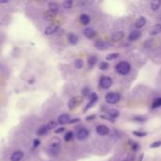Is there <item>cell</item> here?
<instances>
[{"label":"cell","mask_w":161,"mask_h":161,"mask_svg":"<svg viewBox=\"0 0 161 161\" xmlns=\"http://www.w3.org/2000/svg\"><path fill=\"white\" fill-rule=\"evenodd\" d=\"M95 48L98 49V50H107L108 49L109 47V44L108 42L106 41H103V40H98L95 42V44H94Z\"/></svg>","instance_id":"obj_5"},{"label":"cell","mask_w":161,"mask_h":161,"mask_svg":"<svg viewBox=\"0 0 161 161\" xmlns=\"http://www.w3.org/2000/svg\"><path fill=\"white\" fill-rule=\"evenodd\" d=\"M96 61H97V58L95 56H91L89 58V60H88V66H89V69H92L94 67V65L96 64Z\"/></svg>","instance_id":"obj_22"},{"label":"cell","mask_w":161,"mask_h":161,"mask_svg":"<svg viewBox=\"0 0 161 161\" xmlns=\"http://www.w3.org/2000/svg\"><path fill=\"white\" fill-rule=\"evenodd\" d=\"M48 7H49V9L50 10H52V11H54V12H58V3H56V2H50L49 4H48Z\"/></svg>","instance_id":"obj_25"},{"label":"cell","mask_w":161,"mask_h":161,"mask_svg":"<svg viewBox=\"0 0 161 161\" xmlns=\"http://www.w3.org/2000/svg\"><path fill=\"white\" fill-rule=\"evenodd\" d=\"M98 101V96H97V94L96 93H92V95H91V100H90V102L88 103V105H87V107L85 108V111H87L89 108H91L96 102Z\"/></svg>","instance_id":"obj_15"},{"label":"cell","mask_w":161,"mask_h":161,"mask_svg":"<svg viewBox=\"0 0 161 161\" xmlns=\"http://www.w3.org/2000/svg\"><path fill=\"white\" fill-rule=\"evenodd\" d=\"M106 113L109 116V117H111L112 119H116L119 115H120V112H119V110H117V109H113V108H109V109H107V111H106Z\"/></svg>","instance_id":"obj_19"},{"label":"cell","mask_w":161,"mask_h":161,"mask_svg":"<svg viewBox=\"0 0 161 161\" xmlns=\"http://www.w3.org/2000/svg\"><path fill=\"white\" fill-rule=\"evenodd\" d=\"M139 148H140L139 143H138V142H134V143H133V145H132V149H133V151L137 152V151L139 150Z\"/></svg>","instance_id":"obj_38"},{"label":"cell","mask_w":161,"mask_h":161,"mask_svg":"<svg viewBox=\"0 0 161 161\" xmlns=\"http://www.w3.org/2000/svg\"><path fill=\"white\" fill-rule=\"evenodd\" d=\"M108 68H109L108 62H107V61H102V62H100V64H99V69H100L101 71H107V70H108Z\"/></svg>","instance_id":"obj_26"},{"label":"cell","mask_w":161,"mask_h":161,"mask_svg":"<svg viewBox=\"0 0 161 161\" xmlns=\"http://www.w3.org/2000/svg\"><path fill=\"white\" fill-rule=\"evenodd\" d=\"M96 118V116L95 115H90V116H88V117H86V121H93L94 119Z\"/></svg>","instance_id":"obj_41"},{"label":"cell","mask_w":161,"mask_h":161,"mask_svg":"<svg viewBox=\"0 0 161 161\" xmlns=\"http://www.w3.org/2000/svg\"><path fill=\"white\" fill-rule=\"evenodd\" d=\"M50 130V127L48 125H42L41 126L38 130H37V135H40V136H42V135H45L46 133H48V131Z\"/></svg>","instance_id":"obj_20"},{"label":"cell","mask_w":161,"mask_h":161,"mask_svg":"<svg viewBox=\"0 0 161 161\" xmlns=\"http://www.w3.org/2000/svg\"><path fill=\"white\" fill-rule=\"evenodd\" d=\"M48 125H49L50 129H52V128H56V126H57V123L53 121V122H50V123L48 124Z\"/></svg>","instance_id":"obj_39"},{"label":"cell","mask_w":161,"mask_h":161,"mask_svg":"<svg viewBox=\"0 0 161 161\" xmlns=\"http://www.w3.org/2000/svg\"><path fill=\"white\" fill-rule=\"evenodd\" d=\"M121 99V95L117 92H108L106 95V101L108 104H116Z\"/></svg>","instance_id":"obj_3"},{"label":"cell","mask_w":161,"mask_h":161,"mask_svg":"<svg viewBox=\"0 0 161 161\" xmlns=\"http://www.w3.org/2000/svg\"><path fill=\"white\" fill-rule=\"evenodd\" d=\"M161 6V1L160 0H154L151 2V8L153 10H158Z\"/></svg>","instance_id":"obj_24"},{"label":"cell","mask_w":161,"mask_h":161,"mask_svg":"<svg viewBox=\"0 0 161 161\" xmlns=\"http://www.w3.org/2000/svg\"><path fill=\"white\" fill-rule=\"evenodd\" d=\"M33 81H34V80H33V79H31V80H29V81H28V83H29V84H33V83H32Z\"/></svg>","instance_id":"obj_44"},{"label":"cell","mask_w":161,"mask_h":161,"mask_svg":"<svg viewBox=\"0 0 161 161\" xmlns=\"http://www.w3.org/2000/svg\"><path fill=\"white\" fill-rule=\"evenodd\" d=\"M56 15H57L56 12H54V11H52V10L49 9V10H47V11H45V12L43 13V18H44L45 20L52 21L53 19H55Z\"/></svg>","instance_id":"obj_18"},{"label":"cell","mask_w":161,"mask_h":161,"mask_svg":"<svg viewBox=\"0 0 161 161\" xmlns=\"http://www.w3.org/2000/svg\"><path fill=\"white\" fill-rule=\"evenodd\" d=\"M131 71V65L126 61H120L116 65V72L120 75H127Z\"/></svg>","instance_id":"obj_2"},{"label":"cell","mask_w":161,"mask_h":161,"mask_svg":"<svg viewBox=\"0 0 161 161\" xmlns=\"http://www.w3.org/2000/svg\"><path fill=\"white\" fill-rule=\"evenodd\" d=\"M79 122H80V119H79V118H76V119H73V120H71L69 124H75V123H79Z\"/></svg>","instance_id":"obj_42"},{"label":"cell","mask_w":161,"mask_h":161,"mask_svg":"<svg viewBox=\"0 0 161 161\" xmlns=\"http://www.w3.org/2000/svg\"><path fill=\"white\" fill-rule=\"evenodd\" d=\"M72 6H73V1L72 0H66V1L63 2V8H67V9L71 8Z\"/></svg>","instance_id":"obj_32"},{"label":"cell","mask_w":161,"mask_h":161,"mask_svg":"<svg viewBox=\"0 0 161 161\" xmlns=\"http://www.w3.org/2000/svg\"><path fill=\"white\" fill-rule=\"evenodd\" d=\"M90 21H91V19H90V16L88 14H81L80 15V22L82 25H89Z\"/></svg>","instance_id":"obj_23"},{"label":"cell","mask_w":161,"mask_h":161,"mask_svg":"<svg viewBox=\"0 0 161 161\" xmlns=\"http://www.w3.org/2000/svg\"><path fill=\"white\" fill-rule=\"evenodd\" d=\"M159 146H161L160 141H158V142H155L151 143L149 147H150V148H152V149H154V148H158Z\"/></svg>","instance_id":"obj_34"},{"label":"cell","mask_w":161,"mask_h":161,"mask_svg":"<svg viewBox=\"0 0 161 161\" xmlns=\"http://www.w3.org/2000/svg\"><path fill=\"white\" fill-rule=\"evenodd\" d=\"M95 34H96L95 30L93 28H92V27H86L84 29V35L88 39H92L95 36Z\"/></svg>","instance_id":"obj_17"},{"label":"cell","mask_w":161,"mask_h":161,"mask_svg":"<svg viewBox=\"0 0 161 161\" xmlns=\"http://www.w3.org/2000/svg\"><path fill=\"white\" fill-rule=\"evenodd\" d=\"M60 151V140L58 138H54L49 144L48 147V154L52 157L57 156Z\"/></svg>","instance_id":"obj_1"},{"label":"cell","mask_w":161,"mask_h":161,"mask_svg":"<svg viewBox=\"0 0 161 161\" xmlns=\"http://www.w3.org/2000/svg\"><path fill=\"white\" fill-rule=\"evenodd\" d=\"M142 158H143V155H141V156H140V158H139L140 159H139V160H138V161H142Z\"/></svg>","instance_id":"obj_43"},{"label":"cell","mask_w":161,"mask_h":161,"mask_svg":"<svg viewBox=\"0 0 161 161\" xmlns=\"http://www.w3.org/2000/svg\"><path fill=\"white\" fill-rule=\"evenodd\" d=\"M64 130H65V128H64V127H59V128H58V129H56V130H55V133H56V134H59V133L64 132Z\"/></svg>","instance_id":"obj_40"},{"label":"cell","mask_w":161,"mask_h":161,"mask_svg":"<svg viewBox=\"0 0 161 161\" xmlns=\"http://www.w3.org/2000/svg\"><path fill=\"white\" fill-rule=\"evenodd\" d=\"M124 37H125L124 31H116L111 35V41L113 42H120Z\"/></svg>","instance_id":"obj_9"},{"label":"cell","mask_w":161,"mask_h":161,"mask_svg":"<svg viewBox=\"0 0 161 161\" xmlns=\"http://www.w3.org/2000/svg\"><path fill=\"white\" fill-rule=\"evenodd\" d=\"M161 107V97L160 98H157L156 100H154L153 104H152V108L155 109V108H160Z\"/></svg>","instance_id":"obj_28"},{"label":"cell","mask_w":161,"mask_h":161,"mask_svg":"<svg viewBox=\"0 0 161 161\" xmlns=\"http://www.w3.org/2000/svg\"><path fill=\"white\" fill-rule=\"evenodd\" d=\"M135 122H139V123H143V122H145V120H146V118L145 117H142V116H136V117H134V119H133Z\"/></svg>","instance_id":"obj_33"},{"label":"cell","mask_w":161,"mask_h":161,"mask_svg":"<svg viewBox=\"0 0 161 161\" xmlns=\"http://www.w3.org/2000/svg\"><path fill=\"white\" fill-rule=\"evenodd\" d=\"M83 65H84V61H83V59H81V58H77V59H75V68H76V69H81V68L83 67Z\"/></svg>","instance_id":"obj_27"},{"label":"cell","mask_w":161,"mask_h":161,"mask_svg":"<svg viewBox=\"0 0 161 161\" xmlns=\"http://www.w3.org/2000/svg\"><path fill=\"white\" fill-rule=\"evenodd\" d=\"M112 83H113V81H112L111 77H109V76H102L99 80V84H100L101 88H103L105 90L109 89L112 86Z\"/></svg>","instance_id":"obj_4"},{"label":"cell","mask_w":161,"mask_h":161,"mask_svg":"<svg viewBox=\"0 0 161 161\" xmlns=\"http://www.w3.org/2000/svg\"><path fill=\"white\" fill-rule=\"evenodd\" d=\"M70 121H71V119H70V115L69 114H61L60 116L58 117V123L59 125L69 124Z\"/></svg>","instance_id":"obj_11"},{"label":"cell","mask_w":161,"mask_h":161,"mask_svg":"<svg viewBox=\"0 0 161 161\" xmlns=\"http://www.w3.org/2000/svg\"><path fill=\"white\" fill-rule=\"evenodd\" d=\"M96 132L101 135V136H106L109 133V128L107 125H100L96 127Z\"/></svg>","instance_id":"obj_8"},{"label":"cell","mask_w":161,"mask_h":161,"mask_svg":"<svg viewBox=\"0 0 161 161\" xmlns=\"http://www.w3.org/2000/svg\"><path fill=\"white\" fill-rule=\"evenodd\" d=\"M80 102H81V100L79 99V97H74V98H72V99L69 101V103H68V108H69V109L74 110L75 108H76L78 107V105L80 104Z\"/></svg>","instance_id":"obj_7"},{"label":"cell","mask_w":161,"mask_h":161,"mask_svg":"<svg viewBox=\"0 0 161 161\" xmlns=\"http://www.w3.org/2000/svg\"><path fill=\"white\" fill-rule=\"evenodd\" d=\"M133 135L139 138H144L147 136L146 132H142V131H133Z\"/></svg>","instance_id":"obj_31"},{"label":"cell","mask_w":161,"mask_h":161,"mask_svg":"<svg viewBox=\"0 0 161 161\" xmlns=\"http://www.w3.org/2000/svg\"><path fill=\"white\" fill-rule=\"evenodd\" d=\"M58 25H49V26H47L45 29H44V34L45 35H52V34H54V33H56L58 30Z\"/></svg>","instance_id":"obj_14"},{"label":"cell","mask_w":161,"mask_h":161,"mask_svg":"<svg viewBox=\"0 0 161 161\" xmlns=\"http://www.w3.org/2000/svg\"><path fill=\"white\" fill-rule=\"evenodd\" d=\"M141 36H142V32H141L139 29H135V30H133V31L129 34L128 40L131 41V42H134V41L139 40V39L141 38Z\"/></svg>","instance_id":"obj_10"},{"label":"cell","mask_w":161,"mask_h":161,"mask_svg":"<svg viewBox=\"0 0 161 161\" xmlns=\"http://www.w3.org/2000/svg\"><path fill=\"white\" fill-rule=\"evenodd\" d=\"M119 57V54L118 53H111V54H108L107 57H106V59L107 60H114L115 58H117Z\"/></svg>","instance_id":"obj_29"},{"label":"cell","mask_w":161,"mask_h":161,"mask_svg":"<svg viewBox=\"0 0 161 161\" xmlns=\"http://www.w3.org/2000/svg\"><path fill=\"white\" fill-rule=\"evenodd\" d=\"M161 32V24H156L154 25L153 26L150 27L149 29V34L151 36H154V35H158V33Z\"/></svg>","instance_id":"obj_12"},{"label":"cell","mask_w":161,"mask_h":161,"mask_svg":"<svg viewBox=\"0 0 161 161\" xmlns=\"http://www.w3.org/2000/svg\"><path fill=\"white\" fill-rule=\"evenodd\" d=\"M73 139H74V133H73L72 131L67 132V133L65 134V136H64V140H65L66 142H71Z\"/></svg>","instance_id":"obj_30"},{"label":"cell","mask_w":161,"mask_h":161,"mask_svg":"<svg viewBox=\"0 0 161 161\" xmlns=\"http://www.w3.org/2000/svg\"><path fill=\"white\" fill-rule=\"evenodd\" d=\"M145 25H146V18L143 17V16H141V17L138 18V20L135 22V26H136L138 29L142 28Z\"/></svg>","instance_id":"obj_16"},{"label":"cell","mask_w":161,"mask_h":161,"mask_svg":"<svg viewBox=\"0 0 161 161\" xmlns=\"http://www.w3.org/2000/svg\"><path fill=\"white\" fill-rule=\"evenodd\" d=\"M68 40H69V42H70V43L71 44H76L77 42H78V37L75 35V34H74V33H70V34H68Z\"/></svg>","instance_id":"obj_21"},{"label":"cell","mask_w":161,"mask_h":161,"mask_svg":"<svg viewBox=\"0 0 161 161\" xmlns=\"http://www.w3.org/2000/svg\"><path fill=\"white\" fill-rule=\"evenodd\" d=\"M101 118L102 119H105V120H108V121H109V122H112V123H114L115 121H114V119H112L111 117H109V116H105V115H102L101 116Z\"/></svg>","instance_id":"obj_36"},{"label":"cell","mask_w":161,"mask_h":161,"mask_svg":"<svg viewBox=\"0 0 161 161\" xmlns=\"http://www.w3.org/2000/svg\"><path fill=\"white\" fill-rule=\"evenodd\" d=\"M24 156H25L24 152H22V151H16V152H14L11 155L10 161H21L23 159Z\"/></svg>","instance_id":"obj_13"},{"label":"cell","mask_w":161,"mask_h":161,"mask_svg":"<svg viewBox=\"0 0 161 161\" xmlns=\"http://www.w3.org/2000/svg\"><path fill=\"white\" fill-rule=\"evenodd\" d=\"M75 137H76V139L79 140V141L86 140V139L89 137V131H88L86 128H80V129L76 132Z\"/></svg>","instance_id":"obj_6"},{"label":"cell","mask_w":161,"mask_h":161,"mask_svg":"<svg viewBox=\"0 0 161 161\" xmlns=\"http://www.w3.org/2000/svg\"><path fill=\"white\" fill-rule=\"evenodd\" d=\"M40 143H41V141H40V140H38V139L34 140V141H33V147H34V148L38 147V146L40 145Z\"/></svg>","instance_id":"obj_37"},{"label":"cell","mask_w":161,"mask_h":161,"mask_svg":"<svg viewBox=\"0 0 161 161\" xmlns=\"http://www.w3.org/2000/svg\"><path fill=\"white\" fill-rule=\"evenodd\" d=\"M82 94H83V96H89V95L91 94L90 89H89V88H84V89L82 90ZM91 95H92V94H91Z\"/></svg>","instance_id":"obj_35"}]
</instances>
